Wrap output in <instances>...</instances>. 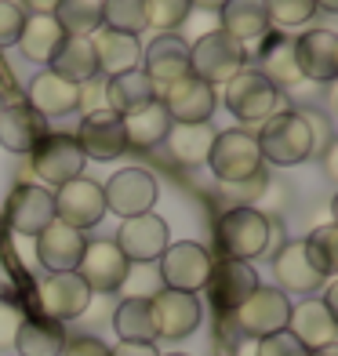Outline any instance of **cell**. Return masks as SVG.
Returning a JSON list of instances; mask_svg holds the SVG:
<instances>
[{
    "label": "cell",
    "instance_id": "1",
    "mask_svg": "<svg viewBox=\"0 0 338 356\" xmlns=\"http://www.w3.org/2000/svg\"><path fill=\"white\" fill-rule=\"evenodd\" d=\"M255 142H259L262 164H273V168H298L316 153V131L309 117H305V109L273 113L266 124H259Z\"/></svg>",
    "mask_w": 338,
    "mask_h": 356
},
{
    "label": "cell",
    "instance_id": "2",
    "mask_svg": "<svg viewBox=\"0 0 338 356\" xmlns=\"http://www.w3.org/2000/svg\"><path fill=\"white\" fill-rule=\"evenodd\" d=\"M215 248L218 258L230 262H255L269 251V215L255 204L225 207L215 222Z\"/></svg>",
    "mask_w": 338,
    "mask_h": 356
},
{
    "label": "cell",
    "instance_id": "3",
    "mask_svg": "<svg viewBox=\"0 0 338 356\" xmlns=\"http://www.w3.org/2000/svg\"><path fill=\"white\" fill-rule=\"evenodd\" d=\"M244 66H248V47L233 40L230 33H222L218 26L189 44V73L200 76L204 84H211L215 91L230 84Z\"/></svg>",
    "mask_w": 338,
    "mask_h": 356
},
{
    "label": "cell",
    "instance_id": "4",
    "mask_svg": "<svg viewBox=\"0 0 338 356\" xmlns=\"http://www.w3.org/2000/svg\"><path fill=\"white\" fill-rule=\"evenodd\" d=\"M207 168L230 189L251 182L262 171V153H259V142H255V131H248V127L218 131L211 142V153H207Z\"/></svg>",
    "mask_w": 338,
    "mask_h": 356
},
{
    "label": "cell",
    "instance_id": "5",
    "mask_svg": "<svg viewBox=\"0 0 338 356\" xmlns=\"http://www.w3.org/2000/svg\"><path fill=\"white\" fill-rule=\"evenodd\" d=\"M222 102L244 127H255V124H266L273 113L284 109V95L255 66H244L222 88Z\"/></svg>",
    "mask_w": 338,
    "mask_h": 356
},
{
    "label": "cell",
    "instance_id": "6",
    "mask_svg": "<svg viewBox=\"0 0 338 356\" xmlns=\"http://www.w3.org/2000/svg\"><path fill=\"white\" fill-rule=\"evenodd\" d=\"M287 316H291V298L280 287H262V284L230 313L233 327L244 338H251V342H259L266 334H277V331H287Z\"/></svg>",
    "mask_w": 338,
    "mask_h": 356
},
{
    "label": "cell",
    "instance_id": "7",
    "mask_svg": "<svg viewBox=\"0 0 338 356\" xmlns=\"http://www.w3.org/2000/svg\"><path fill=\"white\" fill-rule=\"evenodd\" d=\"M211 266L215 258L204 244L197 240H179V244H168V251L156 258V273L160 284L168 291H186V295H197L211 280Z\"/></svg>",
    "mask_w": 338,
    "mask_h": 356
},
{
    "label": "cell",
    "instance_id": "8",
    "mask_svg": "<svg viewBox=\"0 0 338 356\" xmlns=\"http://www.w3.org/2000/svg\"><path fill=\"white\" fill-rule=\"evenodd\" d=\"M88 156L70 131H47V138L29 153V171L40 178L44 189H58L84 175Z\"/></svg>",
    "mask_w": 338,
    "mask_h": 356
},
{
    "label": "cell",
    "instance_id": "9",
    "mask_svg": "<svg viewBox=\"0 0 338 356\" xmlns=\"http://www.w3.org/2000/svg\"><path fill=\"white\" fill-rule=\"evenodd\" d=\"M156 178L146 168H120L117 175L102 186L106 197V211L120 215V218H135V215H150L156 204Z\"/></svg>",
    "mask_w": 338,
    "mask_h": 356
},
{
    "label": "cell",
    "instance_id": "10",
    "mask_svg": "<svg viewBox=\"0 0 338 356\" xmlns=\"http://www.w3.org/2000/svg\"><path fill=\"white\" fill-rule=\"evenodd\" d=\"M55 218L66 222L70 229L77 233H88L95 229L102 218H106V197H102V186L91 182V178H73V182L58 186L55 189Z\"/></svg>",
    "mask_w": 338,
    "mask_h": 356
},
{
    "label": "cell",
    "instance_id": "11",
    "mask_svg": "<svg viewBox=\"0 0 338 356\" xmlns=\"http://www.w3.org/2000/svg\"><path fill=\"white\" fill-rule=\"evenodd\" d=\"M113 244L120 248V254L127 258V262H156L160 254L168 251L171 244V229H168V222L160 218V215H135V218H124L120 222V229L117 236H113Z\"/></svg>",
    "mask_w": 338,
    "mask_h": 356
},
{
    "label": "cell",
    "instance_id": "12",
    "mask_svg": "<svg viewBox=\"0 0 338 356\" xmlns=\"http://www.w3.org/2000/svg\"><path fill=\"white\" fill-rule=\"evenodd\" d=\"M37 305H40V316L66 323V320H77L88 313L91 291L77 273H47L37 284Z\"/></svg>",
    "mask_w": 338,
    "mask_h": 356
},
{
    "label": "cell",
    "instance_id": "13",
    "mask_svg": "<svg viewBox=\"0 0 338 356\" xmlns=\"http://www.w3.org/2000/svg\"><path fill=\"white\" fill-rule=\"evenodd\" d=\"M150 316H153L156 338L182 342V338H189L200 327V302H197V295H186V291L160 287L150 298Z\"/></svg>",
    "mask_w": 338,
    "mask_h": 356
},
{
    "label": "cell",
    "instance_id": "14",
    "mask_svg": "<svg viewBox=\"0 0 338 356\" xmlns=\"http://www.w3.org/2000/svg\"><path fill=\"white\" fill-rule=\"evenodd\" d=\"M127 269H131V262L120 254V248L113 240H88L84 254H80V266H77V277L88 284L91 295H113V291H120Z\"/></svg>",
    "mask_w": 338,
    "mask_h": 356
},
{
    "label": "cell",
    "instance_id": "15",
    "mask_svg": "<svg viewBox=\"0 0 338 356\" xmlns=\"http://www.w3.org/2000/svg\"><path fill=\"white\" fill-rule=\"evenodd\" d=\"M160 106L168 109L171 124H211L218 91L211 84H204L200 76L186 73L182 80H175L171 88L160 91Z\"/></svg>",
    "mask_w": 338,
    "mask_h": 356
},
{
    "label": "cell",
    "instance_id": "16",
    "mask_svg": "<svg viewBox=\"0 0 338 356\" xmlns=\"http://www.w3.org/2000/svg\"><path fill=\"white\" fill-rule=\"evenodd\" d=\"M4 218L19 236H37L47 222H55V193L37 182H19L8 193Z\"/></svg>",
    "mask_w": 338,
    "mask_h": 356
},
{
    "label": "cell",
    "instance_id": "17",
    "mask_svg": "<svg viewBox=\"0 0 338 356\" xmlns=\"http://www.w3.org/2000/svg\"><path fill=\"white\" fill-rule=\"evenodd\" d=\"M295 62L305 84H331L338 76V33L335 29H305L295 37Z\"/></svg>",
    "mask_w": 338,
    "mask_h": 356
},
{
    "label": "cell",
    "instance_id": "18",
    "mask_svg": "<svg viewBox=\"0 0 338 356\" xmlns=\"http://www.w3.org/2000/svg\"><path fill=\"white\" fill-rule=\"evenodd\" d=\"M142 73L156 84V99H160V91L189 73V40L182 33H156L142 47Z\"/></svg>",
    "mask_w": 338,
    "mask_h": 356
},
{
    "label": "cell",
    "instance_id": "19",
    "mask_svg": "<svg viewBox=\"0 0 338 356\" xmlns=\"http://www.w3.org/2000/svg\"><path fill=\"white\" fill-rule=\"evenodd\" d=\"M77 145L84 149L88 160H117L127 153V135H124V120L113 109H95L80 117L77 127Z\"/></svg>",
    "mask_w": 338,
    "mask_h": 356
},
{
    "label": "cell",
    "instance_id": "20",
    "mask_svg": "<svg viewBox=\"0 0 338 356\" xmlns=\"http://www.w3.org/2000/svg\"><path fill=\"white\" fill-rule=\"evenodd\" d=\"M251 47L259 51L255 70H259L280 95L284 91H295L298 84H305L302 73H298V62H295V37L280 33V29H269V33L262 40H255Z\"/></svg>",
    "mask_w": 338,
    "mask_h": 356
},
{
    "label": "cell",
    "instance_id": "21",
    "mask_svg": "<svg viewBox=\"0 0 338 356\" xmlns=\"http://www.w3.org/2000/svg\"><path fill=\"white\" fill-rule=\"evenodd\" d=\"M88 236L70 229L66 222H47L44 229L33 236V248H37V262L47 273H77L80 266V254H84Z\"/></svg>",
    "mask_w": 338,
    "mask_h": 356
},
{
    "label": "cell",
    "instance_id": "22",
    "mask_svg": "<svg viewBox=\"0 0 338 356\" xmlns=\"http://www.w3.org/2000/svg\"><path fill=\"white\" fill-rule=\"evenodd\" d=\"M273 277H277V287L284 295H309V298L328 284L309 262L302 240H284V248L273 254Z\"/></svg>",
    "mask_w": 338,
    "mask_h": 356
},
{
    "label": "cell",
    "instance_id": "23",
    "mask_svg": "<svg viewBox=\"0 0 338 356\" xmlns=\"http://www.w3.org/2000/svg\"><path fill=\"white\" fill-rule=\"evenodd\" d=\"M287 331L298 338L305 353L324 349V346H338V320L324 305V298H305V302L291 305Z\"/></svg>",
    "mask_w": 338,
    "mask_h": 356
},
{
    "label": "cell",
    "instance_id": "24",
    "mask_svg": "<svg viewBox=\"0 0 338 356\" xmlns=\"http://www.w3.org/2000/svg\"><path fill=\"white\" fill-rule=\"evenodd\" d=\"M255 287H259V273H255L251 262H230V258H218V262L211 266L207 291H211V302H215L218 316L222 313L230 316Z\"/></svg>",
    "mask_w": 338,
    "mask_h": 356
},
{
    "label": "cell",
    "instance_id": "25",
    "mask_svg": "<svg viewBox=\"0 0 338 356\" xmlns=\"http://www.w3.org/2000/svg\"><path fill=\"white\" fill-rule=\"evenodd\" d=\"M47 138V120L29 102H11L0 113V145L8 153L29 156Z\"/></svg>",
    "mask_w": 338,
    "mask_h": 356
},
{
    "label": "cell",
    "instance_id": "26",
    "mask_svg": "<svg viewBox=\"0 0 338 356\" xmlns=\"http://www.w3.org/2000/svg\"><path fill=\"white\" fill-rule=\"evenodd\" d=\"M95 62H99V76L109 80L127 70H142V40L127 33H113V29H95L91 33Z\"/></svg>",
    "mask_w": 338,
    "mask_h": 356
},
{
    "label": "cell",
    "instance_id": "27",
    "mask_svg": "<svg viewBox=\"0 0 338 356\" xmlns=\"http://www.w3.org/2000/svg\"><path fill=\"white\" fill-rule=\"evenodd\" d=\"M218 29L230 33L233 40H240L244 47H251L255 40H262L269 33V15L262 0H225L218 8Z\"/></svg>",
    "mask_w": 338,
    "mask_h": 356
},
{
    "label": "cell",
    "instance_id": "28",
    "mask_svg": "<svg viewBox=\"0 0 338 356\" xmlns=\"http://www.w3.org/2000/svg\"><path fill=\"white\" fill-rule=\"evenodd\" d=\"M26 102L33 106L44 120H55V117H66V113H73L80 106V88L66 84V80H58L51 70L37 73L33 80H29V88L22 91Z\"/></svg>",
    "mask_w": 338,
    "mask_h": 356
},
{
    "label": "cell",
    "instance_id": "29",
    "mask_svg": "<svg viewBox=\"0 0 338 356\" xmlns=\"http://www.w3.org/2000/svg\"><path fill=\"white\" fill-rule=\"evenodd\" d=\"M150 102H156V84L142 70H127L106 80V109H113L120 120L146 109Z\"/></svg>",
    "mask_w": 338,
    "mask_h": 356
},
{
    "label": "cell",
    "instance_id": "30",
    "mask_svg": "<svg viewBox=\"0 0 338 356\" xmlns=\"http://www.w3.org/2000/svg\"><path fill=\"white\" fill-rule=\"evenodd\" d=\"M58 80H66L73 88H84L88 80L99 76V62H95V47H91V37H66L62 47L55 51V58L47 62Z\"/></svg>",
    "mask_w": 338,
    "mask_h": 356
},
{
    "label": "cell",
    "instance_id": "31",
    "mask_svg": "<svg viewBox=\"0 0 338 356\" xmlns=\"http://www.w3.org/2000/svg\"><path fill=\"white\" fill-rule=\"evenodd\" d=\"M66 33H62V26L55 22V15H26V26L19 33V55L26 62H37V66H47V62L55 58V51L62 47Z\"/></svg>",
    "mask_w": 338,
    "mask_h": 356
},
{
    "label": "cell",
    "instance_id": "32",
    "mask_svg": "<svg viewBox=\"0 0 338 356\" xmlns=\"http://www.w3.org/2000/svg\"><path fill=\"white\" fill-rule=\"evenodd\" d=\"M66 327L58 320H47V316H22L19 323V334H15V349L19 356H62L66 349Z\"/></svg>",
    "mask_w": 338,
    "mask_h": 356
},
{
    "label": "cell",
    "instance_id": "33",
    "mask_svg": "<svg viewBox=\"0 0 338 356\" xmlns=\"http://www.w3.org/2000/svg\"><path fill=\"white\" fill-rule=\"evenodd\" d=\"M215 135L218 131L211 124H171L164 145H168V153H171L175 164L200 168V164H207V153H211Z\"/></svg>",
    "mask_w": 338,
    "mask_h": 356
},
{
    "label": "cell",
    "instance_id": "34",
    "mask_svg": "<svg viewBox=\"0 0 338 356\" xmlns=\"http://www.w3.org/2000/svg\"><path fill=\"white\" fill-rule=\"evenodd\" d=\"M171 131V117L168 109L156 102H150L146 109L131 113V117H124V135H127V149H156V145H164Z\"/></svg>",
    "mask_w": 338,
    "mask_h": 356
},
{
    "label": "cell",
    "instance_id": "35",
    "mask_svg": "<svg viewBox=\"0 0 338 356\" xmlns=\"http://www.w3.org/2000/svg\"><path fill=\"white\" fill-rule=\"evenodd\" d=\"M113 331L120 334V342H156L150 302L146 298H120L113 309Z\"/></svg>",
    "mask_w": 338,
    "mask_h": 356
},
{
    "label": "cell",
    "instance_id": "36",
    "mask_svg": "<svg viewBox=\"0 0 338 356\" xmlns=\"http://www.w3.org/2000/svg\"><path fill=\"white\" fill-rule=\"evenodd\" d=\"M51 15L66 37H91L102 29V0H58Z\"/></svg>",
    "mask_w": 338,
    "mask_h": 356
},
{
    "label": "cell",
    "instance_id": "37",
    "mask_svg": "<svg viewBox=\"0 0 338 356\" xmlns=\"http://www.w3.org/2000/svg\"><path fill=\"white\" fill-rule=\"evenodd\" d=\"M102 26L113 33H146V0H102Z\"/></svg>",
    "mask_w": 338,
    "mask_h": 356
},
{
    "label": "cell",
    "instance_id": "38",
    "mask_svg": "<svg viewBox=\"0 0 338 356\" xmlns=\"http://www.w3.org/2000/svg\"><path fill=\"white\" fill-rule=\"evenodd\" d=\"M302 248H305V254H309V262L316 266V273L320 277H335V269H338V229L331 222H324V225H316V229L302 240Z\"/></svg>",
    "mask_w": 338,
    "mask_h": 356
},
{
    "label": "cell",
    "instance_id": "39",
    "mask_svg": "<svg viewBox=\"0 0 338 356\" xmlns=\"http://www.w3.org/2000/svg\"><path fill=\"white\" fill-rule=\"evenodd\" d=\"M189 15V0H146V29H156V33H179Z\"/></svg>",
    "mask_w": 338,
    "mask_h": 356
},
{
    "label": "cell",
    "instance_id": "40",
    "mask_svg": "<svg viewBox=\"0 0 338 356\" xmlns=\"http://www.w3.org/2000/svg\"><path fill=\"white\" fill-rule=\"evenodd\" d=\"M273 29H298L316 15V0H262Z\"/></svg>",
    "mask_w": 338,
    "mask_h": 356
},
{
    "label": "cell",
    "instance_id": "41",
    "mask_svg": "<svg viewBox=\"0 0 338 356\" xmlns=\"http://www.w3.org/2000/svg\"><path fill=\"white\" fill-rule=\"evenodd\" d=\"M160 287H164V284H160L156 266H150V262H135L131 269H127L124 284H120V295H124V298H146V302H150Z\"/></svg>",
    "mask_w": 338,
    "mask_h": 356
},
{
    "label": "cell",
    "instance_id": "42",
    "mask_svg": "<svg viewBox=\"0 0 338 356\" xmlns=\"http://www.w3.org/2000/svg\"><path fill=\"white\" fill-rule=\"evenodd\" d=\"M255 356H309L291 331H277L255 342Z\"/></svg>",
    "mask_w": 338,
    "mask_h": 356
},
{
    "label": "cell",
    "instance_id": "43",
    "mask_svg": "<svg viewBox=\"0 0 338 356\" xmlns=\"http://www.w3.org/2000/svg\"><path fill=\"white\" fill-rule=\"evenodd\" d=\"M26 26V11L19 0H0V47H11Z\"/></svg>",
    "mask_w": 338,
    "mask_h": 356
},
{
    "label": "cell",
    "instance_id": "44",
    "mask_svg": "<svg viewBox=\"0 0 338 356\" xmlns=\"http://www.w3.org/2000/svg\"><path fill=\"white\" fill-rule=\"evenodd\" d=\"M19 323H22V309L11 298H0V353H11L15 349Z\"/></svg>",
    "mask_w": 338,
    "mask_h": 356
},
{
    "label": "cell",
    "instance_id": "45",
    "mask_svg": "<svg viewBox=\"0 0 338 356\" xmlns=\"http://www.w3.org/2000/svg\"><path fill=\"white\" fill-rule=\"evenodd\" d=\"M62 356H109V346L95 334H73V338H66Z\"/></svg>",
    "mask_w": 338,
    "mask_h": 356
},
{
    "label": "cell",
    "instance_id": "46",
    "mask_svg": "<svg viewBox=\"0 0 338 356\" xmlns=\"http://www.w3.org/2000/svg\"><path fill=\"white\" fill-rule=\"evenodd\" d=\"M77 109H84V113L106 109V80L102 76H95V80H88V84L80 88V106Z\"/></svg>",
    "mask_w": 338,
    "mask_h": 356
},
{
    "label": "cell",
    "instance_id": "47",
    "mask_svg": "<svg viewBox=\"0 0 338 356\" xmlns=\"http://www.w3.org/2000/svg\"><path fill=\"white\" fill-rule=\"evenodd\" d=\"M109 356H160L156 342H117L109 346Z\"/></svg>",
    "mask_w": 338,
    "mask_h": 356
},
{
    "label": "cell",
    "instance_id": "48",
    "mask_svg": "<svg viewBox=\"0 0 338 356\" xmlns=\"http://www.w3.org/2000/svg\"><path fill=\"white\" fill-rule=\"evenodd\" d=\"M26 15H51L58 8V0H19Z\"/></svg>",
    "mask_w": 338,
    "mask_h": 356
},
{
    "label": "cell",
    "instance_id": "49",
    "mask_svg": "<svg viewBox=\"0 0 338 356\" xmlns=\"http://www.w3.org/2000/svg\"><path fill=\"white\" fill-rule=\"evenodd\" d=\"M189 4H193V8H200V11H218L225 0H189Z\"/></svg>",
    "mask_w": 338,
    "mask_h": 356
},
{
    "label": "cell",
    "instance_id": "50",
    "mask_svg": "<svg viewBox=\"0 0 338 356\" xmlns=\"http://www.w3.org/2000/svg\"><path fill=\"white\" fill-rule=\"evenodd\" d=\"M233 356H255V342H251V338H244V342L233 349Z\"/></svg>",
    "mask_w": 338,
    "mask_h": 356
},
{
    "label": "cell",
    "instance_id": "51",
    "mask_svg": "<svg viewBox=\"0 0 338 356\" xmlns=\"http://www.w3.org/2000/svg\"><path fill=\"white\" fill-rule=\"evenodd\" d=\"M316 11H338V0H316Z\"/></svg>",
    "mask_w": 338,
    "mask_h": 356
},
{
    "label": "cell",
    "instance_id": "52",
    "mask_svg": "<svg viewBox=\"0 0 338 356\" xmlns=\"http://www.w3.org/2000/svg\"><path fill=\"white\" fill-rule=\"evenodd\" d=\"M309 356H338V346H324V349H313Z\"/></svg>",
    "mask_w": 338,
    "mask_h": 356
},
{
    "label": "cell",
    "instance_id": "53",
    "mask_svg": "<svg viewBox=\"0 0 338 356\" xmlns=\"http://www.w3.org/2000/svg\"><path fill=\"white\" fill-rule=\"evenodd\" d=\"M4 106H8V99H4V88H0V113H4Z\"/></svg>",
    "mask_w": 338,
    "mask_h": 356
},
{
    "label": "cell",
    "instance_id": "54",
    "mask_svg": "<svg viewBox=\"0 0 338 356\" xmlns=\"http://www.w3.org/2000/svg\"><path fill=\"white\" fill-rule=\"evenodd\" d=\"M168 356H189V353H168Z\"/></svg>",
    "mask_w": 338,
    "mask_h": 356
}]
</instances>
